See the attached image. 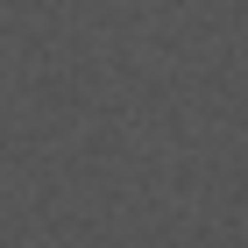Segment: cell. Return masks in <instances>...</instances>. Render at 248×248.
Here are the masks:
<instances>
[]
</instances>
